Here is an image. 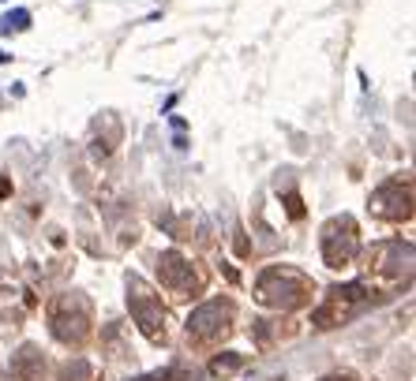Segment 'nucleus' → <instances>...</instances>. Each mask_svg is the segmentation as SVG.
Instances as JSON below:
<instances>
[{
  "instance_id": "nucleus-1",
  "label": "nucleus",
  "mask_w": 416,
  "mask_h": 381,
  "mask_svg": "<svg viewBox=\"0 0 416 381\" xmlns=\"http://www.w3.org/2000/svg\"><path fill=\"white\" fill-rule=\"evenodd\" d=\"M255 295H259V303H266L274 310H296L311 299V281L293 266H270L255 281Z\"/></svg>"
},
{
  "instance_id": "nucleus-2",
  "label": "nucleus",
  "mask_w": 416,
  "mask_h": 381,
  "mask_svg": "<svg viewBox=\"0 0 416 381\" xmlns=\"http://www.w3.org/2000/svg\"><path fill=\"white\" fill-rule=\"evenodd\" d=\"M128 307H132L135 325L154 340V344L165 340V307H162V299L150 292V284L142 277H135V273L128 277Z\"/></svg>"
},
{
  "instance_id": "nucleus-3",
  "label": "nucleus",
  "mask_w": 416,
  "mask_h": 381,
  "mask_svg": "<svg viewBox=\"0 0 416 381\" xmlns=\"http://www.w3.org/2000/svg\"><path fill=\"white\" fill-rule=\"evenodd\" d=\"M360 251V235H356V221L342 213L327 221V228H322V262H327L330 269H342L349 262L356 258Z\"/></svg>"
},
{
  "instance_id": "nucleus-4",
  "label": "nucleus",
  "mask_w": 416,
  "mask_h": 381,
  "mask_svg": "<svg viewBox=\"0 0 416 381\" xmlns=\"http://www.w3.org/2000/svg\"><path fill=\"white\" fill-rule=\"evenodd\" d=\"M90 333V303L83 295H60V303L53 307V336L57 340H75V344H79V340Z\"/></svg>"
},
{
  "instance_id": "nucleus-5",
  "label": "nucleus",
  "mask_w": 416,
  "mask_h": 381,
  "mask_svg": "<svg viewBox=\"0 0 416 381\" xmlns=\"http://www.w3.org/2000/svg\"><path fill=\"white\" fill-rule=\"evenodd\" d=\"M229 325H232V303H229V299H206L203 307L191 310L188 336H195V340H218V336L229 333Z\"/></svg>"
},
{
  "instance_id": "nucleus-6",
  "label": "nucleus",
  "mask_w": 416,
  "mask_h": 381,
  "mask_svg": "<svg viewBox=\"0 0 416 381\" xmlns=\"http://www.w3.org/2000/svg\"><path fill=\"white\" fill-rule=\"evenodd\" d=\"M371 299V292L364 284H345V288H330V295H327V303H322L315 310V325L319 329H327V325H337V322H345L353 310H360L364 303Z\"/></svg>"
},
{
  "instance_id": "nucleus-7",
  "label": "nucleus",
  "mask_w": 416,
  "mask_h": 381,
  "mask_svg": "<svg viewBox=\"0 0 416 381\" xmlns=\"http://www.w3.org/2000/svg\"><path fill=\"white\" fill-rule=\"evenodd\" d=\"M368 206H371V213L383 217V221H405V217H412V187L390 180L383 187H375Z\"/></svg>"
},
{
  "instance_id": "nucleus-8",
  "label": "nucleus",
  "mask_w": 416,
  "mask_h": 381,
  "mask_svg": "<svg viewBox=\"0 0 416 381\" xmlns=\"http://www.w3.org/2000/svg\"><path fill=\"white\" fill-rule=\"evenodd\" d=\"M158 277H162V284L169 288V292H180V295H188V292L199 288V277H195L191 262H184L176 251L158 258Z\"/></svg>"
},
{
  "instance_id": "nucleus-9",
  "label": "nucleus",
  "mask_w": 416,
  "mask_h": 381,
  "mask_svg": "<svg viewBox=\"0 0 416 381\" xmlns=\"http://www.w3.org/2000/svg\"><path fill=\"white\" fill-rule=\"evenodd\" d=\"M11 374H19V377H27V381H38V377H42V374H45V359H42V356H38V351H34V348H23V351H19V359H16V363H11Z\"/></svg>"
},
{
  "instance_id": "nucleus-10",
  "label": "nucleus",
  "mask_w": 416,
  "mask_h": 381,
  "mask_svg": "<svg viewBox=\"0 0 416 381\" xmlns=\"http://www.w3.org/2000/svg\"><path fill=\"white\" fill-rule=\"evenodd\" d=\"M240 366H244L240 356H218V359L210 363V377H229V374H237Z\"/></svg>"
},
{
  "instance_id": "nucleus-11",
  "label": "nucleus",
  "mask_w": 416,
  "mask_h": 381,
  "mask_svg": "<svg viewBox=\"0 0 416 381\" xmlns=\"http://www.w3.org/2000/svg\"><path fill=\"white\" fill-rule=\"evenodd\" d=\"M64 381H90V366L83 359L68 363V366H64Z\"/></svg>"
},
{
  "instance_id": "nucleus-12",
  "label": "nucleus",
  "mask_w": 416,
  "mask_h": 381,
  "mask_svg": "<svg viewBox=\"0 0 416 381\" xmlns=\"http://www.w3.org/2000/svg\"><path fill=\"white\" fill-rule=\"evenodd\" d=\"M27 23H30L27 11H16V16H8V19H4V26H0V30H11V26H16V30H23Z\"/></svg>"
},
{
  "instance_id": "nucleus-13",
  "label": "nucleus",
  "mask_w": 416,
  "mask_h": 381,
  "mask_svg": "<svg viewBox=\"0 0 416 381\" xmlns=\"http://www.w3.org/2000/svg\"><path fill=\"white\" fill-rule=\"evenodd\" d=\"M285 206H289V217H296V221L304 217V206H300V199H296V191L285 194Z\"/></svg>"
},
{
  "instance_id": "nucleus-14",
  "label": "nucleus",
  "mask_w": 416,
  "mask_h": 381,
  "mask_svg": "<svg viewBox=\"0 0 416 381\" xmlns=\"http://www.w3.org/2000/svg\"><path fill=\"white\" fill-rule=\"evenodd\" d=\"M322 381H353V374H330V377H322Z\"/></svg>"
},
{
  "instance_id": "nucleus-15",
  "label": "nucleus",
  "mask_w": 416,
  "mask_h": 381,
  "mask_svg": "<svg viewBox=\"0 0 416 381\" xmlns=\"http://www.w3.org/2000/svg\"><path fill=\"white\" fill-rule=\"evenodd\" d=\"M8 191H11V183H8V180H0V199H4Z\"/></svg>"
},
{
  "instance_id": "nucleus-16",
  "label": "nucleus",
  "mask_w": 416,
  "mask_h": 381,
  "mask_svg": "<svg viewBox=\"0 0 416 381\" xmlns=\"http://www.w3.org/2000/svg\"><path fill=\"white\" fill-rule=\"evenodd\" d=\"M0 60H4V57H0Z\"/></svg>"
}]
</instances>
